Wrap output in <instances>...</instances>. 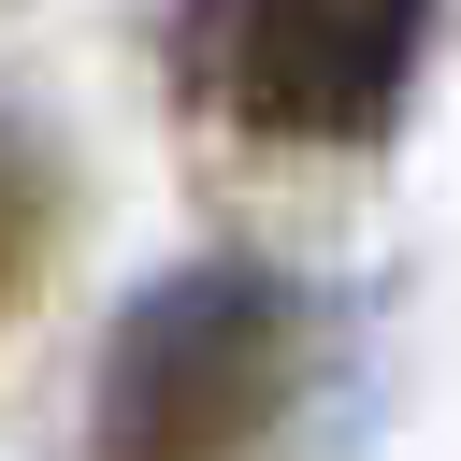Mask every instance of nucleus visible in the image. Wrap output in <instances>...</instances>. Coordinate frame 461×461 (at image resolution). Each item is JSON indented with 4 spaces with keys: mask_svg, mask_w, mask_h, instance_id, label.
Listing matches in <instances>:
<instances>
[{
    "mask_svg": "<svg viewBox=\"0 0 461 461\" xmlns=\"http://www.w3.org/2000/svg\"><path fill=\"white\" fill-rule=\"evenodd\" d=\"M303 288L259 274V259H202V274H158L115 346H101V418H86V461H245V432L288 403L303 375Z\"/></svg>",
    "mask_w": 461,
    "mask_h": 461,
    "instance_id": "nucleus-1",
    "label": "nucleus"
},
{
    "mask_svg": "<svg viewBox=\"0 0 461 461\" xmlns=\"http://www.w3.org/2000/svg\"><path fill=\"white\" fill-rule=\"evenodd\" d=\"M187 72L245 115V130H288V144H360L389 130V101L418 86L432 58V14H331V0H230V14H187L173 29Z\"/></svg>",
    "mask_w": 461,
    "mask_h": 461,
    "instance_id": "nucleus-2",
    "label": "nucleus"
},
{
    "mask_svg": "<svg viewBox=\"0 0 461 461\" xmlns=\"http://www.w3.org/2000/svg\"><path fill=\"white\" fill-rule=\"evenodd\" d=\"M43 230H58V158L0 115V317L29 303V274H43Z\"/></svg>",
    "mask_w": 461,
    "mask_h": 461,
    "instance_id": "nucleus-3",
    "label": "nucleus"
}]
</instances>
